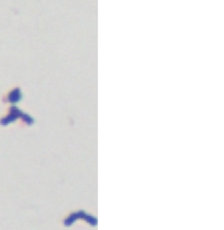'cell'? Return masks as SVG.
<instances>
[{
    "mask_svg": "<svg viewBox=\"0 0 224 230\" xmlns=\"http://www.w3.org/2000/svg\"><path fill=\"white\" fill-rule=\"evenodd\" d=\"M19 116L22 117L23 118V119L25 120L27 123L32 124L33 123V119L31 117H29L28 116H27L26 114H23L21 111L19 110L16 108L13 107L11 110V114H10L9 116H8V117L7 118H5V119H2L1 124L4 125H7L8 123L13 122V121H15Z\"/></svg>",
    "mask_w": 224,
    "mask_h": 230,
    "instance_id": "cell-1",
    "label": "cell"
},
{
    "mask_svg": "<svg viewBox=\"0 0 224 230\" xmlns=\"http://www.w3.org/2000/svg\"><path fill=\"white\" fill-rule=\"evenodd\" d=\"M20 99V92L19 89H15L8 97V100L11 102H16Z\"/></svg>",
    "mask_w": 224,
    "mask_h": 230,
    "instance_id": "cell-2",
    "label": "cell"
}]
</instances>
